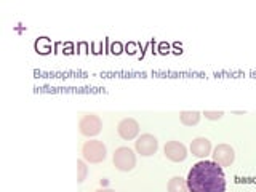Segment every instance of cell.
<instances>
[{"instance_id": "8fae6325", "label": "cell", "mask_w": 256, "mask_h": 192, "mask_svg": "<svg viewBox=\"0 0 256 192\" xmlns=\"http://www.w3.org/2000/svg\"><path fill=\"white\" fill-rule=\"evenodd\" d=\"M168 192H189L188 181H184L181 176H174L168 181Z\"/></svg>"}, {"instance_id": "9c48e42d", "label": "cell", "mask_w": 256, "mask_h": 192, "mask_svg": "<svg viewBox=\"0 0 256 192\" xmlns=\"http://www.w3.org/2000/svg\"><path fill=\"white\" fill-rule=\"evenodd\" d=\"M190 152H192V156L204 158L212 152V142L206 138H202V136H200V138H196L190 142Z\"/></svg>"}, {"instance_id": "30bf717a", "label": "cell", "mask_w": 256, "mask_h": 192, "mask_svg": "<svg viewBox=\"0 0 256 192\" xmlns=\"http://www.w3.org/2000/svg\"><path fill=\"white\" fill-rule=\"evenodd\" d=\"M180 118H181V124L186 125V126L197 125L200 122V112H197V110H182L180 114Z\"/></svg>"}, {"instance_id": "7a4b0ae2", "label": "cell", "mask_w": 256, "mask_h": 192, "mask_svg": "<svg viewBox=\"0 0 256 192\" xmlns=\"http://www.w3.org/2000/svg\"><path fill=\"white\" fill-rule=\"evenodd\" d=\"M82 154H84V158L86 162L90 164H100L102 162L104 158H106V146L98 141V140H92V141H86L82 148Z\"/></svg>"}, {"instance_id": "3957f363", "label": "cell", "mask_w": 256, "mask_h": 192, "mask_svg": "<svg viewBox=\"0 0 256 192\" xmlns=\"http://www.w3.org/2000/svg\"><path fill=\"white\" fill-rule=\"evenodd\" d=\"M114 165L120 172H132L136 165V156L130 148H118L114 152Z\"/></svg>"}, {"instance_id": "5b68a950", "label": "cell", "mask_w": 256, "mask_h": 192, "mask_svg": "<svg viewBox=\"0 0 256 192\" xmlns=\"http://www.w3.org/2000/svg\"><path fill=\"white\" fill-rule=\"evenodd\" d=\"M236 152L229 144H218L213 150V162L218 164L220 166H230L234 164Z\"/></svg>"}, {"instance_id": "277c9868", "label": "cell", "mask_w": 256, "mask_h": 192, "mask_svg": "<svg viewBox=\"0 0 256 192\" xmlns=\"http://www.w3.org/2000/svg\"><path fill=\"white\" fill-rule=\"evenodd\" d=\"M101 128H102L101 118L98 116H94V114H86V116H84L82 118H80V122H78V130L84 136L100 134Z\"/></svg>"}, {"instance_id": "5bb4252c", "label": "cell", "mask_w": 256, "mask_h": 192, "mask_svg": "<svg viewBox=\"0 0 256 192\" xmlns=\"http://www.w3.org/2000/svg\"><path fill=\"white\" fill-rule=\"evenodd\" d=\"M94 192H116L114 189H98V190H94Z\"/></svg>"}, {"instance_id": "8992f818", "label": "cell", "mask_w": 256, "mask_h": 192, "mask_svg": "<svg viewBox=\"0 0 256 192\" xmlns=\"http://www.w3.org/2000/svg\"><path fill=\"white\" fill-rule=\"evenodd\" d=\"M157 149H158V141L154 134L144 133L140 136L138 141H136V150H138V154H141L144 157L154 156Z\"/></svg>"}, {"instance_id": "6da1fadb", "label": "cell", "mask_w": 256, "mask_h": 192, "mask_svg": "<svg viewBox=\"0 0 256 192\" xmlns=\"http://www.w3.org/2000/svg\"><path fill=\"white\" fill-rule=\"evenodd\" d=\"M188 188L190 192H224L226 190V178L222 168L210 162L200 160L188 173Z\"/></svg>"}, {"instance_id": "ba28073f", "label": "cell", "mask_w": 256, "mask_h": 192, "mask_svg": "<svg viewBox=\"0 0 256 192\" xmlns=\"http://www.w3.org/2000/svg\"><path fill=\"white\" fill-rule=\"evenodd\" d=\"M117 132L120 134V138H124L126 141L134 140L136 134L140 133V124L136 122L134 118H124V120H120Z\"/></svg>"}, {"instance_id": "4fadbf2b", "label": "cell", "mask_w": 256, "mask_h": 192, "mask_svg": "<svg viewBox=\"0 0 256 192\" xmlns=\"http://www.w3.org/2000/svg\"><path fill=\"white\" fill-rule=\"evenodd\" d=\"M204 116H205L208 120H220V118L224 116V112H222V110H205V112H204Z\"/></svg>"}, {"instance_id": "7c38bea8", "label": "cell", "mask_w": 256, "mask_h": 192, "mask_svg": "<svg viewBox=\"0 0 256 192\" xmlns=\"http://www.w3.org/2000/svg\"><path fill=\"white\" fill-rule=\"evenodd\" d=\"M77 172H78V174H77V181H78V182H84L85 176H86V172H88V168H86V165H85L84 160H77Z\"/></svg>"}, {"instance_id": "52a82bcc", "label": "cell", "mask_w": 256, "mask_h": 192, "mask_svg": "<svg viewBox=\"0 0 256 192\" xmlns=\"http://www.w3.org/2000/svg\"><path fill=\"white\" fill-rule=\"evenodd\" d=\"M164 152L166 158H170L172 162H182L188 157V149L180 141H168L164 148Z\"/></svg>"}]
</instances>
